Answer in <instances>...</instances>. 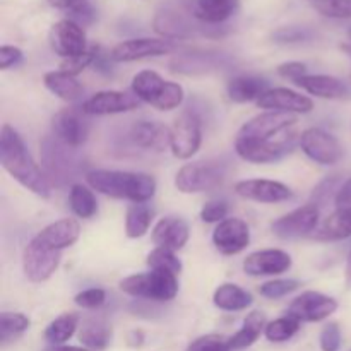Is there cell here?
Wrapping results in <instances>:
<instances>
[{"mask_svg": "<svg viewBox=\"0 0 351 351\" xmlns=\"http://www.w3.org/2000/svg\"><path fill=\"white\" fill-rule=\"evenodd\" d=\"M276 72L280 77L297 82L307 75V65L302 64V62H285V64L278 65Z\"/></svg>", "mask_w": 351, "mask_h": 351, "instance_id": "f907efd6", "label": "cell"}, {"mask_svg": "<svg viewBox=\"0 0 351 351\" xmlns=\"http://www.w3.org/2000/svg\"><path fill=\"white\" fill-rule=\"evenodd\" d=\"M300 147L312 161L324 167L336 165L343 158V147L332 134L312 127L300 134Z\"/></svg>", "mask_w": 351, "mask_h": 351, "instance_id": "5bb4252c", "label": "cell"}, {"mask_svg": "<svg viewBox=\"0 0 351 351\" xmlns=\"http://www.w3.org/2000/svg\"><path fill=\"white\" fill-rule=\"evenodd\" d=\"M79 328V317L75 314H62L45 329V341L51 346H64Z\"/></svg>", "mask_w": 351, "mask_h": 351, "instance_id": "d590c367", "label": "cell"}, {"mask_svg": "<svg viewBox=\"0 0 351 351\" xmlns=\"http://www.w3.org/2000/svg\"><path fill=\"white\" fill-rule=\"evenodd\" d=\"M60 259L62 252L48 249L36 239H33L27 243L23 254L24 274L33 283H43L53 276L55 271L60 266Z\"/></svg>", "mask_w": 351, "mask_h": 351, "instance_id": "7c38bea8", "label": "cell"}, {"mask_svg": "<svg viewBox=\"0 0 351 351\" xmlns=\"http://www.w3.org/2000/svg\"><path fill=\"white\" fill-rule=\"evenodd\" d=\"M226 178V165L219 160L194 161L184 165L175 175V187L184 194L216 191Z\"/></svg>", "mask_w": 351, "mask_h": 351, "instance_id": "52a82bcc", "label": "cell"}, {"mask_svg": "<svg viewBox=\"0 0 351 351\" xmlns=\"http://www.w3.org/2000/svg\"><path fill=\"white\" fill-rule=\"evenodd\" d=\"M351 237V208L336 209L332 215L322 221L321 226L315 228L312 239L319 242H338Z\"/></svg>", "mask_w": 351, "mask_h": 351, "instance_id": "f546056e", "label": "cell"}, {"mask_svg": "<svg viewBox=\"0 0 351 351\" xmlns=\"http://www.w3.org/2000/svg\"><path fill=\"white\" fill-rule=\"evenodd\" d=\"M41 170L47 177L48 184L53 187H65L72 184L81 173L86 171V158L75 147L67 146L58 141L53 134L45 136L40 143Z\"/></svg>", "mask_w": 351, "mask_h": 351, "instance_id": "3957f363", "label": "cell"}, {"mask_svg": "<svg viewBox=\"0 0 351 351\" xmlns=\"http://www.w3.org/2000/svg\"><path fill=\"white\" fill-rule=\"evenodd\" d=\"M153 221V209L146 202H132L125 213V235L129 239H141L149 230Z\"/></svg>", "mask_w": 351, "mask_h": 351, "instance_id": "e575fe53", "label": "cell"}, {"mask_svg": "<svg viewBox=\"0 0 351 351\" xmlns=\"http://www.w3.org/2000/svg\"><path fill=\"white\" fill-rule=\"evenodd\" d=\"M127 343H129V346H132V348H137V346H141L144 343V332L143 331H130L129 335H127Z\"/></svg>", "mask_w": 351, "mask_h": 351, "instance_id": "6f0895ef", "label": "cell"}, {"mask_svg": "<svg viewBox=\"0 0 351 351\" xmlns=\"http://www.w3.org/2000/svg\"><path fill=\"white\" fill-rule=\"evenodd\" d=\"M295 84L300 86L302 89H305L308 95L317 96V98L346 99L351 96L350 86L346 84L345 81H341V79L332 77V75L307 74L305 77H302L300 81L295 82Z\"/></svg>", "mask_w": 351, "mask_h": 351, "instance_id": "83f0119b", "label": "cell"}, {"mask_svg": "<svg viewBox=\"0 0 351 351\" xmlns=\"http://www.w3.org/2000/svg\"><path fill=\"white\" fill-rule=\"evenodd\" d=\"M86 182L99 194L130 202H147L156 192V180L139 171L91 170L86 173Z\"/></svg>", "mask_w": 351, "mask_h": 351, "instance_id": "7a4b0ae2", "label": "cell"}, {"mask_svg": "<svg viewBox=\"0 0 351 351\" xmlns=\"http://www.w3.org/2000/svg\"><path fill=\"white\" fill-rule=\"evenodd\" d=\"M233 65L235 58L223 51L191 50L175 55L170 62V71L180 75H206L230 71Z\"/></svg>", "mask_w": 351, "mask_h": 351, "instance_id": "9c48e42d", "label": "cell"}, {"mask_svg": "<svg viewBox=\"0 0 351 351\" xmlns=\"http://www.w3.org/2000/svg\"><path fill=\"white\" fill-rule=\"evenodd\" d=\"M240 9V0H195L192 16L206 26H221Z\"/></svg>", "mask_w": 351, "mask_h": 351, "instance_id": "4316f807", "label": "cell"}, {"mask_svg": "<svg viewBox=\"0 0 351 351\" xmlns=\"http://www.w3.org/2000/svg\"><path fill=\"white\" fill-rule=\"evenodd\" d=\"M89 0H48V3H50L51 7H55V9H62V10H72L75 9V7L79 5H84V3H88Z\"/></svg>", "mask_w": 351, "mask_h": 351, "instance_id": "9f6ffc18", "label": "cell"}, {"mask_svg": "<svg viewBox=\"0 0 351 351\" xmlns=\"http://www.w3.org/2000/svg\"><path fill=\"white\" fill-rule=\"evenodd\" d=\"M336 209H346L351 208V177L348 180L343 182L341 189H339L338 195L335 199Z\"/></svg>", "mask_w": 351, "mask_h": 351, "instance_id": "db71d44e", "label": "cell"}, {"mask_svg": "<svg viewBox=\"0 0 351 351\" xmlns=\"http://www.w3.org/2000/svg\"><path fill=\"white\" fill-rule=\"evenodd\" d=\"M132 93L161 112H170L184 103L185 93L178 82L165 81L158 72L141 71L132 79Z\"/></svg>", "mask_w": 351, "mask_h": 351, "instance_id": "277c9868", "label": "cell"}, {"mask_svg": "<svg viewBox=\"0 0 351 351\" xmlns=\"http://www.w3.org/2000/svg\"><path fill=\"white\" fill-rule=\"evenodd\" d=\"M338 311V302L319 291H305L295 298L287 315L300 322H321Z\"/></svg>", "mask_w": 351, "mask_h": 351, "instance_id": "e0dca14e", "label": "cell"}, {"mask_svg": "<svg viewBox=\"0 0 351 351\" xmlns=\"http://www.w3.org/2000/svg\"><path fill=\"white\" fill-rule=\"evenodd\" d=\"M298 288H300V281L297 280H273L261 285L259 293L264 298H269V300H278V298H283L287 295L293 293Z\"/></svg>", "mask_w": 351, "mask_h": 351, "instance_id": "ee69618b", "label": "cell"}, {"mask_svg": "<svg viewBox=\"0 0 351 351\" xmlns=\"http://www.w3.org/2000/svg\"><path fill=\"white\" fill-rule=\"evenodd\" d=\"M153 27L158 34L165 40H187L192 36H209L218 38L226 33L221 26H206L199 23L194 16H187L184 10H178L175 7H161L153 19Z\"/></svg>", "mask_w": 351, "mask_h": 351, "instance_id": "8992f818", "label": "cell"}, {"mask_svg": "<svg viewBox=\"0 0 351 351\" xmlns=\"http://www.w3.org/2000/svg\"><path fill=\"white\" fill-rule=\"evenodd\" d=\"M120 290L141 300L165 304L177 297L178 280L177 274L167 271H153L127 276L120 281Z\"/></svg>", "mask_w": 351, "mask_h": 351, "instance_id": "5b68a950", "label": "cell"}, {"mask_svg": "<svg viewBox=\"0 0 351 351\" xmlns=\"http://www.w3.org/2000/svg\"><path fill=\"white\" fill-rule=\"evenodd\" d=\"M74 302L77 307L95 311V308H99L101 305H105L106 291L103 288H88V290H82L81 293L75 295Z\"/></svg>", "mask_w": 351, "mask_h": 351, "instance_id": "7dc6e473", "label": "cell"}, {"mask_svg": "<svg viewBox=\"0 0 351 351\" xmlns=\"http://www.w3.org/2000/svg\"><path fill=\"white\" fill-rule=\"evenodd\" d=\"M202 143V122L197 112L185 110L175 119L170 129V149L178 160H189L199 151Z\"/></svg>", "mask_w": 351, "mask_h": 351, "instance_id": "30bf717a", "label": "cell"}, {"mask_svg": "<svg viewBox=\"0 0 351 351\" xmlns=\"http://www.w3.org/2000/svg\"><path fill=\"white\" fill-rule=\"evenodd\" d=\"M50 45L51 50L64 60L77 57V55L86 53L89 50L82 26H79L77 23L71 19H62L51 26Z\"/></svg>", "mask_w": 351, "mask_h": 351, "instance_id": "2e32d148", "label": "cell"}, {"mask_svg": "<svg viewBox=\"0 0 351 351\" xmlns=\"http://www.w3.org/2000/svg\"><path fill=\"white\" fill-rule=\"evenodd\" d=\"M321 16L331 19H351V0H307Z\"/></svg>", "mask_w": 351, "mask_h": 351, "instance_id": "7bdbcfd3", "label": "cell"}, {"mask_svg": "<svg viewBox=\"0 0 351 351\" xmlns=\"http://www.w3.org/2000/svg\"><path fill=\"white\" fill-rule=\"evenodd\" d=\"M343 185V178L339 175H329L324 180L319 182L317 187H314L311 195V204L317 208H326L331 201H335L339 189Z\"/></svg>", "mask_w": 351, "mask_h": 351, "instance_id": "ab89813d", "label": "cell"}, {"mask_svg": "<svg viewBox=\"0 0 351 351\" xmlns=\"http://www.w3.org/2000/svg\"><path fill=\"white\" fill-rule=\"evenodd\" d=\"M297 143V132L290 129L288 132L281 134L280 137L271 141H254V139H240L235 137V151L242 160L254 165H267L280 161L293 149Z\"/></svg>", "mask_w": 351, "mask_h": 351, "instance_id": "ba28073f", "label": "cell"}, {"mask_svg": "<svg viewBox=\"0 0 351 351\" xmlns=\"http://www.w3.org/2000/svg\"><path fill=\"white\" fill-rule=\"evenodd\" d=\"M254 298L243 288L237 287L233 283H225L221 287L216 288L215 295H213V304L225 312H240L245 311L252 305Z\"/></svg>", "mask_w": 351, "mask_h": 351, "instance_id": "d6a6232c", "label": "cell"}, {"mask_svg": "<svg viewBox=\"0 0 351 351\" xmlns=\"http://www.w3.org/2000/svg\"><path fill=\"white\" fill-rule=\"evenodd\" d=\"M98 50H99V47H93V48H89L86 53L77 55V57H72V58H65L60 65V71L67 72V74H72V75L81 74L86 67L93 65Z\"/></svg>", "mask_w": 351, "mask_h": 351, "instance_id": "bcb514c9", "label": "cell"}, {"mask_svg": "<svg viewBox=\"0 0 351 351\" xmlns=\"http://www.w3.org/2000/svg\"><path fill=\"white\" fill-rule=\"evenodd\" d=\"M187 351H232L230 338L219 335H206L194 339L187 346Z\"/></svg>", "mask_w": 351, "mask_h": 351, "instance_id": "f6af8a7d", "label": "cell"}, {"mask_svg": "<svg viewBox=\"0 0 351 351\" xmlns=\"http://www.w3.org/2000/svg\"><path fill=\"white\" fill-rule=\"evenodd\" d=\"M235 194L247 201H256L261 204H276V202H283L293 197V192L288 185L276 180H264V178L237 182Z\"/></svg>", "mask_w": 351, "mask_h": 351, "instance_id": "7402d4cb", "label": "cell"}, {"mask_svg": "<svg viewBox=\"0 0 351 351\" xmlns=\"http://www.w3.org/2000/svg\"><path fill=\"white\" fill-rule=\"evenodd\" d=\"M112 64H113V60H112V57H110V53H108V57H105V53H101V50H98L95 62H93V69L103 75H112L113 74Z\"/></svg>", "mask_w": 351, "mask_h": 351, "instance_id": "11a10c76", "label": "cell"}, {"mask_svg": "<svg viewBox=\"0 0 351 351\" xmlns=\"http://www.w3.org/2000/svg\"><path fill=\"white\" fill-rule=\"evenodd\" d=\"M191 237V228L185 219L178 218V216H167L161 218L160 221L154 225L151 239L161 249H168L171 252L184 249Z\"/></svg>", "mask_w": 351, "mask_h": 351, "instance_id": "d4e9b609", "label": "cell"}, {"mask_svg": "<svg viewBox=\"0 0 351 351\" xmlns=\"http://www.w3.org/2000/svg\"><path fill=\"white\" fill-rule=\"evenodd\" d=\"M213 243L223 256H237L250 243V230L243 219L226 218L213 232Z\"/></svg>", "mask_w": 351, "mask_h": 351, "instance_id": "ffe728a7", "label": "cell"}, {"mask_svg": "<svg viewBox=\"0 0 351 351\" xmlns=\"http://www.w3.org/2000/svg\"><path fill=\"white\" fill-rule=\"evenodd\" d=\"M123 146L125 149L163 153L170 147V129L156 120H136L123 134Z\"/></svg>", "mask_w": 351, "mask_h": 351, "instance_id": "8fae6325", "label": "cell"}, {"mask_svg": "<svg viewBox=\"0 0 351 351\" xmlns=\"http://www.w3.org/2000/svg\"><path fill=\"white\" fill-rule=\"evenodd\" d=\"M175 43L170 40H158V38H134L113 47L110 57L113 62H136L151 57L171 53Z\"/></svg>", "mask_w": 351, "mask_h": 351, "instance_id": "ac0fdd59", "label": "cell"}, {"mask_svg": "<svg viewBox=\"0 0 351 351\" xmlns=\"http://www.w3.org/2000/svg\"><path fill=\"white\" fill-rule=\"evenodd\" d=\"M51 134L67 146L79 149L88 141L89 134L86 113L75 108L60 110L51 120Z\"/></svg>", "mask_w": 351, "mask_h": 351, "instance_id": "d6986e66", "label": "cell"}, {"mask_svg": "<svg viewBox=\"0 0 351 351\" xmlns=\"http://www.w3.org/2000/svg\"><path fill=\"white\" fill-rule=\"evenodd\" d=\"M271 38L278 45H300L314 40L315 31L307 26H283L273 31Z\"/></svg>", "mask_w": 351, "mask_h": 351, "instance_id": "60d3db41", "label": "cell"}, {"mask_svg": "<svg viewBox=\"0 0 351 351\" xmlns=\"http://www.w3.org/2000/svg\"><path fill=\"white\" fill-rule=\"evenodd\" d=\"M23 50L17 47H12V45H3L0 48V69L2 71H7L10 67H16L23 62Z\"/></svg>", "mask_w": 351, "mask_h": 351, "instance_id": "f5cc1de1", "label": "cell"}, {"mask_svg": "<svg viewBox=\"0 0 351 351\" xmlns=\"http://www.w3.org/2000/svg\"><path fill=\"white\" fill-rule=\"evenodd\" d=\"M266 315L259 311H254L243 319V324L235 335L230 338L232 350H245L252 346L259 339V336L266 331Z\"/></svg>", "mask_w": 351, "mask_h": 351, "instance_id": "836d02e7", "label": "cell"}, {"mask_svg": "<svg viewBox=\"0 0 351 351\" xmlns=\"http://www.w3.org/2000/svg\"><path fill=\"white\" fill-rule=\"evenodd\" d=\"M0 163L3 170L24 189L36 194L38 197H50L51 185L48 184L43 170L38 167V163H34L19 134L7 123L2 125L0 134Z\"/></svg>", "mask_w": 351, "mask_h": 351, "instance_id": "6da1fadb", "label": "cell"}, {"mask_svg": "<svg viewBox=\"0 0 351 351\" xmlns=\"http://www.w3.org/2000/svg\"><path fill=\"white\" fill-rule=\"evenodd\" d=\"M321 350L322 351H339L341 348V329L336 322H329L321 331Z\"/></svg>", "mask_w": 351, "mask_h": 351, "instance_id": "681fc988", "label": "cell"}, {"mask_svg": "<svg viewBox=\"0 0 351 351\" xmlns=\"http://www.w3.org/2000/svg\"><path fill=\"white\" fill-rule=\"evenodd\" d=\"M295 125H297V119L291 113L264 112L261 115L254 117L247 123H243L237 137H240V139L271 141L293 129Z\"/></svg>", "mask_w": 351, "mask_h": 351, "instance_id": "4fadbf2b", "label": "cell"}, {"mask_svg": "<svg viewBox=\"0 0 351 351\" xmlns=\"http://www.w3.org/2000/svg\"><path fill=\"white\" fill-rule=\"evenodd\" d=\"M146 264L153 271H167V273L177 274V276L182 273L180 259L175 256V252L168 249H161V247H156V249L147 254Z\"/></svg>", "mask_w": 351, "mask_h": 351, "instance_id": "b9f144b4", "label": "cell"}, {"mask_svg": "<svg viewBox=\"0 0 351 351\" xmlns=\"http://www.w3.org/2000/svg\"><path fill=\"white\" fill-rule=\"evenodd\" d=\"M300 324L302 322L297 321V319L290 317V315H285V317L276 319V321H271L266 326L264 336L271 343H285L300 331Z\"/></svg>", "mask_w": 351, "mask_h": 351, "instance_id": "f35d334b", "label": "cell"}, {"mask_svg": "<svg viewBox=\"0 0 351 351\" xmlns=\"http://www.w3.org/2000/svg\"><path fill=\"white\" fill-rule=\"evenodd\" d=\"M67 19L74 21L79 26H89L96 21V9L91 5V3H84V5H79L75 9L69 10Z\"/></svg>", "mask_w": 351, "mask_h": 351, "instance_id": "816d5d0a", "label": "cell"}, {"mask_svg": "<svg viewBox=\"0 0 351 351\" xmlns=\"http://www.w3.org/2000/svg\"><path fill=\"white\" fill-rule=\"evenodd\" d=\"M319 225V208L314 204L302 206L273 223V233L278 239L295 240L312 235Z\"/></svg>", "mask_w": 351, "mask_h": 351, "instance_id": "9a60e30c", "label": "cell"}, {"mask_svg": "<svg viewBox=\"0 0 351 351\" xmlns=\"http://www.w3.org/2000/svg\"><path fill=\"white\" fill-rule=\"evenodd\" d=\"M259 108L267 112H283V113H308L314 108V101L308 96L300 95L288 88H271L257 99Z\"/></svg>", "mask_w": 351, "mask_h": 351, "instance_id": "cb8c5ba5", "label": "cell"}, {"mask_svg": "<svg viewBox=\"0 0 351 351\" xmlns=\"http://www.w3.org/2000/svg\"><path fill=\"white\" fill-rule=\"evenodd\" d=\"M348 38H350V43H345V45H341V48H343V50L346 51V53L351 55V27H350V29H348Z\"/></svg>", "mask_w": 351, "mask_h": 351, "instance_id": "94428289", "label": "cell"}, {"mask_svg": "<svg viewBox=\"0 0 351 351\" xmlns=\"http://www.w3.org/2000/svg\"><path fill=\"white\" fill-rule=\"evenodd\" d=\"M293 261L291 256L280 249H264L249 254L243 259V271L249 276H276V274L287 273L291 267Z\"/></svg>", "mask_w": 351, "mask_h": 351, "instance_id": "603a6c76", "label": "cell"}, {"mask_svg": "<svg viewBox=\"0 0 351 351\" xmlns=\"http://www.w3.org/2000/svg\"><path fill=\"white\" fill-rule=\"evenodd\" d=\"M47 351H93L88 348H77V346H51Z\"/></svg>", "mask_w": 351, "mask_h": 351, "instance_id": "680465c9", "label": "cell"}, {"mask_svg": "<svg viewBox=\"0 0 351 351\" xmlns=\"http://www.w3.org/2000/svg\"><path fill=\"white\" fill-rule=\"evenodd\" d=\"M345 281H346V288L351 290V252L348 256V263H346V278H345Z\"/></svg>", "mask_w": 351, "mask_h": 351, "instance_id": "91938a15", "label": "cell"}, {"mask_svg": "<svg viewBox=\"0 0 351 351\" xmlns=\"http://www.w3.org/2000/svg\"><path fill=\"white\" fill-rule=\"evenodd\" d=\"M69 204H71L72 213L77 218L82 219L93 218L98 213V201H96L95 194H93L91 189L82 184L71 185V191H69Z\"/></svg>", "mask_w": 351, "mask_h": 351, "instance_id": "8d00e7d4", "label": "cell"}, {"mask_svg": "<svg viewBox=\"0 0 351 351\" xmlns=\"http://www.w3.org/2000/svg\"><path fill=\"white\" fill-rule=\"evenodd\" d=\"M230 211V206L226 201H209L206 202L204 208L201 209V219L204 223H221L226 219V215Z\"/></svg>", "mask_w": 351, "mask_h": 351, "instance_id": "c3c4849f", "label": "cell"}, {"mask_svg": "<svg viewBox=\"0 0 351 351\" xmlns=\"http://www.w3.org/2000/svg\"><path fill=\"white\" fill-rule=\"evenodd\" d=\"M269 89V81L261 75H237L226 86L228 98L233 103H257V99Z\"/></svg>", "mask_w": 351, "mask_h": 351, "instance_id": "f1b7e54d", "label": "cell"}, {"mask_svg": "<svg viewBox=\"0 0 351 351\" xmlns=\"http://www.w3.org/2000/svg\"><path fill=\"white\" fill-rule=\"evenodd\" d=\"M31 321L21 312H2L0 314V345L7 346L16 341L29 329Z\"/></svg>", "mask_w": 351, "mask_h": 351, "instance_id": "74e56055", "label": "cell"}, {"mask_svg": "<svg viewBox=\"0 0 351 351\" xmlns=\"http://www.w3.org/2000/svg\"><path fill=\"white\" fill-rule=\"evenodd\" d=\"M43 82L48 91L53 93L55 96H58V98L69 103L77 101L82 96V93H84V88L77 81V77L72 74H67L64 71L47 72L43 75Z\"/></svg>", "mask_w": 351, "mask_h": 351, "instance_id": "1f68e13d", "label": "cell"}, {"mask_svg": "<svg viewBox=\"0 0 351 351\" xmlns=\"http://www.w3.org/2000/svg\"><path fill=\"white\" fill-rule=\"evenodd\" d=\"M79 235H81L79 223L72 218H64L45 226L41 232H38L34 239L43 243L45 247H48V249L62 252L64 249L74 245L79 240Z\"/></svg>", "mask_w": 351, "mask_h": 351, "instance_id": "484cf974", "label": "cell"}, {"mask_svg": "<svg viewBox=\"0 0 351 351\" xmlns=\"http://www.w3.org/2000/svg\"><path fill=\"white\" fill-rule=\"evenodd\" d=\"M79 341L88 350H106L112 343V326L103 317H86L79 328Z\"/></svg>", "mask_w": 351, "mask_h": 351, "instance_id": "4dcf8cb0", "label": "cell"}, {"mask_svg": "<svg viewBox=\"0 0 351 351\" xmlns=\"http://www.w3.org/2000/svg\"><path fill=\"white\" fill-rule=\"evenodd\" d=\"M141 99L127 91H99L82 103L81 110L86 115H115L139 108Z\"/></svg>", "mask_w": 351, "mask_h": 351, "instance_id": "44dd1931", "label": "cell"}]
</instances>
